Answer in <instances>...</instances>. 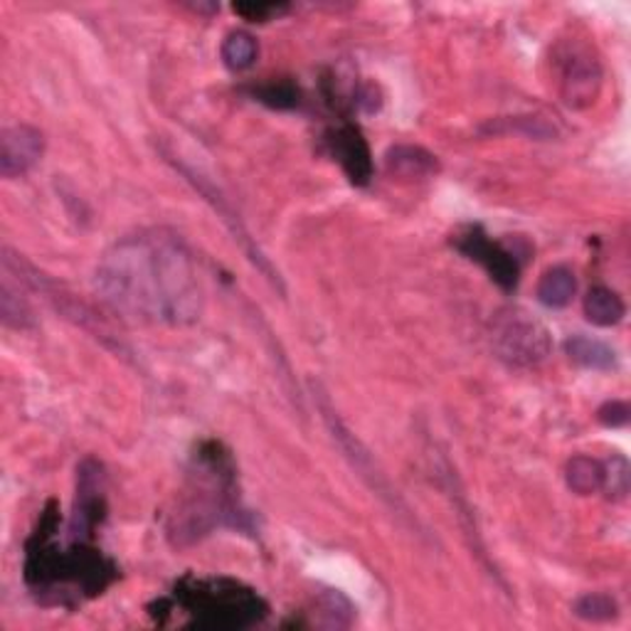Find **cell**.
<instances>
[{"mask_svg": "<svg viewBox=\"0 0 631 631\" xmlns=\"http://www.w3.org/2000/svg\"><path fill=\"white\" fill-rule=\"evenodd\" d=\"M94 289L114 313L143 325H193L205 309L195 255L165 227L114 242L94 271Z\"/></svg>", "mask_w": 631, "mask_h": 631, "instance_id": "1", "label": "cell"}, {"mask_svg": "<svg viewBox=\"0 0 631 631\" xmlns=\"http://www.w3.org/2000/svg\"><path fill=\"white\" fill-rule=\"evenodd\" d=\"M60 515L50 501L45 515L40 518L38 531L28 541L25 580L35 595H57L60 605H67V595L97 597L117 580V565L92 543H69L67 550H60L55 543Z\"/></svg>", "mask_w": 631, "mask_h": 631, "instance_id": "2", "label": "cell"}, {"mask_svg": "<svg viewBox=\"0 0 631 631\" xmlns=\"http://www.w3.org/2000/svg\"><path fill=\"white\" fill-rule=\"evenodd\" d=\"M183 506L173 513L168 531L178 543L203 538L215 525L252 531L249 513L242 509L235 489V464L229 451L217 441H205L195 454V471Z\"/></svg>", "mask_w": 631, "mask_h": 631, "instance_id": "3", "label": "cell"}, {"mask_svg": "<svg viewBox=\"0 0 631 631\" xmlns=\"http://www.w3.org/2000/svg\"><path fill=\"white\" fill-rule=\"evenodd\" d=\"M165 602L171 609H181L188 627L213 631L249 629L269 612L265 599L252 587L229 577H183Z\"/></svg>", "mask_w": 631, "mask_h": 631, "instance_id": "4", "label": "cell"}, {"mask_svg": "<svg viewBox=\"0 0 631 631\" xmlns=\"http://www.w3.org/2000/svg\"><path fill=\"white\" fill-rule=\"evenodd\" d=\"M311 395L316 409L321 413V419L325 429L331 432V439L339 445L343 459L349 461V467L357 473L367 489H371L377 499H381L387 509H391L395 515H399L403 521H409L417 525V518H413V511L407 509V503L399 496L397 489L393 486V481L387 479V473L383 471V467L377 464V459L371 454V449L363 445V439L353 435V429L343 423V417L339 415V409L333 407L329 393L323 391L321 383L311 381Z\"/></svg>", "mask_w": 631, "mask_h": 631, "instance_id": "5", "label": "cell"}, {"mask_svg": "<svg viewBox=\"0 0 631 631\" xmlns=\"http://www.w3.org/2000/svg\"><path fill=\"white\" fill-rule=\"evenodd\" d=\"M493 353L511 367H535L553 351L550 331L528 311L506 309L493 319Z\"/></svg>", "mask_w": 631, "mask_h": 631, "instance_id": "6", "label": "cell"}, {"mask_svg": "<svg viewBox=\"0 0 631 631\" xmlns=\"http://www.w3.org/2000/svg\"><path fill=\"white\" fill-rule=\"evenodd\" d=\"M165 156H168V161H171V163L175 165V171H181V175L185 178V181L191 183L200 195H203L205 203L213 205V210L220 215V220H223L225 227L229 229V233H233L235 242H239L242 252H245L252 265H255V267L261 271V275H265V279L271 284V287L279 289L281 293L287 291V289H284V281H281V277H279V271H277L275 265H271V261L267 259L265 252L259 249L255 237L249 235L247 225L242 223V217H239V213L235 210V205L229 203V197H225V193L220 191V188H217L213 181H210V178H207L205 173H200L197 168L188 165L185 161H178V158L171 156V153H165Z\"/></svg>", "mask_w": 631, "mask_h": 631, "instance_id": "7", "label": "cell"}, {"mask_svg": "<svg viewBox=\"0 0 631 631\" xmlns=\"http://www.w3.org/2000/svg\"><path fill=\"white\" fill-rule=\"evenodd\" d=\"M451 245H454L467 259L477 261V265L486 269L491 279L496 281L503 291H513L518 287L521 261L515 259L513 252L503 247L501 242H493L486 233H483V227L479 225L464 227L461 233L454 235Z\"/></svg>", "mask_w": 631, "mask_h": 631, "instance_id": "8", "label": "cell"}, {"mask_svg": "<svg viewBox=\"0 0 631 631\" xmlns=\"http://www.w3.org/2000/svg\"><path fill=\"white\" fill-rule=\"evenodd\" d=\"M45 153V133L30 124H13L0 131V175L13 181L33 171Z\"/></svg>", "mask_w": 631, "mask_h": 631, "instance_id": "9", "label": "cell"}, {"mask_svg": "<svg viewBox=\"0 0 631 631\" xmlns=\"http://www.w3.org/2000/svg\"><path fill=\"white\" fill-rule=\"evenodd\" d=\"M599 87H602V69L599 62L590 55V52L575 50L573 55L565 57L560 92L567 107L585 109L595 104L599 97Z\"/></svg>", "mask_w": 631, "mask_h": 631, "instance_id": "10", "label": "cell"}, {"mask_svg": "<svg viewBox=\"0 0 631 631\" xmlns=\"http://www.w3.org/2000/svg\"><path fill=\"white\" fill-rule=\"evenodd\" d=\"M325 141H329L331 156L341 163L345 175H349L355 185L371 183L373 156L357 126L343 124L339 129H333Z\"/></svg>", "mask_w": 631, "mask_h": 631, "instance_id": "11", "label": "cell"}, {"mask_svg": "<svg viewBox=\"0 0 631 631\" xmlns=\"http://www.w3.org/2000/svg\"><path fill=\"white\" fill-rule=\"evenodd\" d=\"M387 173L405 181H425L439 173V161L435 153H429L419 146H395L385 156Z\"/></svg>", "mask_w": 631, "mask_h": 631, "instance_id": "12", "label": "cell"}, {"mask_svg": "<svg viewBox=\"0 0 631 631\" xmlns=\"http://www.w3.org/2000/svg\"><path fill=\"white\" fill-rule=\"evenodd\" d=\"M565 353L575 365L587 367V371H612L617 367V353L607 343L587 335H573L565 341Z\"/></svg>", "mask_w": 631, "mask_h": 631, "instance_id": "13", "label": "cell"}, {"mask_svg": "<svg viewBox=\"0 0 631 631\" xmlns=\"http://www.w3.org/2000/svg\"><path fill=\"white\" fill-rule=\"evenodd\" d=\"M627 307L622 297L609 287H592L585 297V316L587 321L599 325V329H609L624 319Z\"/></svg>", "mask_w": 631, "mask_h": 631, "instance_id": "14", "label": "cell"}, {"mask_svg": "<svg viewBox=\"0 0 631 631\" xmlns=\"http://www.w3.org/2000/svg\"><path fill=\"white\" fill-rule=\"evenodd\" d=\"M565 481L577 496H592L605 486V464L599 459L577 454L567 461Z\"/></svg>", "mask_w": 631, "mask_h": 631, "instance_id": "15", "label": "cell"}, {"mask_svg": "<svg viewBox=\"0 0 631 631\" xmlns=\"http://www.w3.org/2000/svg\"><path fill=\"white\" fill-rule=\"evenodd\" d=\"M577 291V279L573 269L553 267L538 281V299L548 309H565Z\"/></svg>", "mask_w": 631, "mask_h": 631, "instance_id": "16", "label": "cell"}, {"mask_svg": "<svg viewBox=\"0 0 631 631\" xmlns=\"http://www.w3.org/2000/svg\"><path fill=\"white\" fill-rule=\"evenodd\" d=\"M220 52H223V62L229 69L242 72L255 65L257 55H259V45L255 38L245 33V30H237V33H229L225 38L223 50Z\"/></svg>", "mask_w": 631, "mask_h": 631, "instance_id": "17", "label": "cell"}, {"mask_svg": "<svg viewBox=\"0 0 631 631\" xmlns=\"http://www.w3.org/2000/svg\"><path fill=\"white\" fill-rule=\"evenodd\" d=\"M573 612L575 617H580L582 622L605 624L619 617V605L614 597H609L605 592H587L573 605Z\"/></svg>", "mask_w": 631, "mask_h": 631, "instance_id": "18", "label": "cell"}, {"mask_svg": "<svg viewBox=\"0 0 631 631\" xmlns=\"http://www.w3.org/2000/svg\"><path fill=\"white\" fill-rule=\"evenodd\" d=\"M0 319L10 329H30L35 323L33 311L8 284H3V291H0Z\"/></svg>", "mask_w": 631, "mask_h": 631, "instance_id": "19", "label": "cell"}, {"mask_svg": "<svg viewBox=\"0 0 631 631\" xmlns=\"http://www.w3.org/2000/svg\"><path fill=\"white\" fill-rule=\"evenodd\" d=\"M255 99L269 104L271 109H291L299 104V87H293L289 79L267 82L255 89Z\"/></svg>", "mask_w": 631, "mask_h": 631, "instance_id": "20", "label": "cell"}, {"mask_svg": "<svg viewBox=\"0 0 631 631\" xmlns=\"http://www.w3.org/2000/svg\"><path fill=\"white\" fill-rule=\"evenodd\" d=\"M629 464L624 457H614L612 464L605 467V486L602 491H607L609 496L622 501L627 499L629 493Z\"/></svg>", "mask_w": 631, "mask_h": 631, "instance_id": "21", "label": "cell"}, {"mask_svg": "<svg viewBox=\"0 0 631 631\" xmlns=\"http://www.w3.org/2000/svg\"><path fill=\"white\" fill-rule=\"evenodd\" d=\"M287 6H275V3H237L235 13L242 15L249 23H267V20H275L279 15L287 13Z\"/></svg>", "mask_w": 631, "mask_h": 631, "instance_id": "22", "label": "cell"}, {"mask_svg": "<svg viewBox=\"0 0 631 631\" xmlns=\"http://www.w3.org/2000/svg\"><path fill=\"white\" fill-rule=\"evenodd\" d=\"M631 409L622 399H614V403H607L597 409V419L605 427H624L629 423Z\"/></svg>", "mask_w": 631, "mask_h": 631, "instance_id": "23", "label": "cell"}]
</instances>
